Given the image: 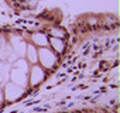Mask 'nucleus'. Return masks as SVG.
I'll return each mask as SVG.
<instances>
[{
  "instance_id": "f257e3e1",
  "label": "nucleus",
  "mask_w": 120,
  "mask_h": 113,
  "mask_svg": "<svg viewBox=\"0 0 120 113\" xmlns=\"http://www.w3.org/2000/svg\"><path fill=\"white\" fill-rule=\"evenodd\" d=\"M27 72L28 68H21V67H16L11 72V78L14 81L16 85H27Z\"/></svg>"
},
{
  "instance_id": "f03ea898",
  "label": "nucleus",
  "mask_w": 120,
  "mask_h": 113,
  "mask_svg": "<svg viewBox=\"0 0 120 113\" xmlns=\"http://www.w3.org/2000/svg\"><path fill=\"white\" fill-rule=\"evenodd\" d=\"M23 95V88H20L16 83H7L6 86V98L9 100H14Z\"/></svg>"
},
{
  "instance_id": "7ed1b4c3",
  "label": "nucleus",
  "mask_w": 120,
  "mask_h": 113,
  "mask_svg": "<svg viewBox=\"0 0 120 113\" xmlns=\"http://www.w3.org/2000/svg\"><path fill=\"white\" fill-rule=\"evenodd\" d=\"M38 60H41V62L44 64V67H52L54 62H55V55L51 51L42 48V49H40V58Z\"/></svg>"
},
{
  "instance_id": "20e7f679",
  "label": "nucleus",
  "mask_w": 120,
  "mask_h": 113,
  "mask_svg": "<svg viewBox=\"0 0 120 113\" xmlns=\"http://www.w3.org/2000/svg\"><path fill=\"white\" fill-rule=\"evenodd\" d=\"M42 78H44V72H42V69L38 68V67H34V68L31 69V81H33V83L35 85V83L41 82Z\"/></svg>"
},
{
  "instance_id": "39448f33",
  "label": "nucleus",
  "mask_w": 120,
  "mask_h": 113,
  "mask_svg": "<svg viewBox=\"0 0 120 113\" xmlns=\"http://www.w3.org/2000/svg\"><path fill=\"white\" fill-rule=\"evenodd\" d=\"M27 55H28V60L31 62H37L38 61V52H37V48L33 47V45H28L27 47Z\"/></svg>"
},
{
  "instance_id": "423d86ee",
  "label": "nucleus",
  "mask_w": 120,
  "mask_h": 113,
  "mask_svg": "<svg viewBox=\"0 0 120 113\" xmlns=\"http://www.w3.org/2000/svg\"><path fill=\"white\" fill-rule=\"evenodd\" d=\"M14 51H16L19 55H24V54H26V44L19 40L17 44H14Z\"/></svg>"
},
{
  "instance_id": "0eeeda50",
  "label": "nucleus",
  "mask_w": 120,
  "mask_h": 113,
  "mask_svg": "<svg viewBox=\"0 0 120 113\" xmlns=\"http://www.w3.org/2000/svg\"><path fill=\"white\" fill-rule=\"evenodd\" d=\"M34 41L38 44V45H47L48 44V38L45 37V35H42V34H35L34 35Z\"/></svg>"
},
{
  "instance_id": "6e6552de",
  "label": "nucleus",
  "mask_w": 120,
  "mask_h": 113,
  "mask_svg": "<svg viewBox=\"0 0 120 113\" xmlns=\"http://www.w3.org/2000/svg\"><path fill=\"white\" fill-rule=\"evenodd\" d=\"M51 44L54 45V48H55V49H56L58 52H61V51L64 49V44H62L61 41H59V42H58V41H56L55 38H52V40H51Z\"/></svg>"
}]
</instances>
